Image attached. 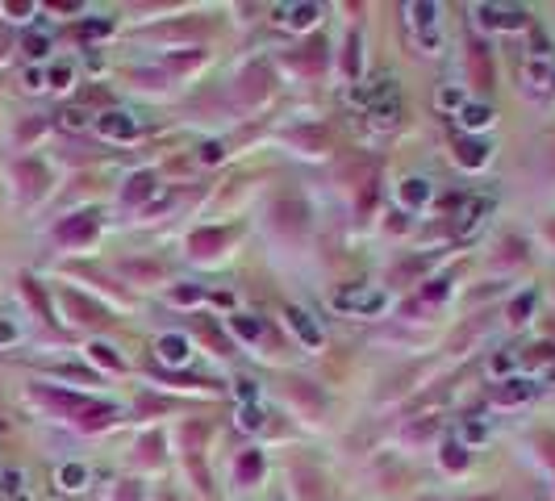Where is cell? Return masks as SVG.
Wrapping results in <instances>:
<instances>
[{"mask_svg": "<svg viewBox=\"0 0 555 501\" xmlns=\"http://www.w3.org/2000/svg\"><path fill=\"white\" fill-rule=\"evenodd\" d=\"M42 126H47L42 117H34V122H25V126H21V138H34L38 130H42Z\"/></svg>", "mask_w": 555, "mask_h": 501, "instance_id": "cell-35", "label": "cell"}, {"mask_svg": "<svg viewBox=\"0 0 555 501\" xmlns=\"http://www.w3.org/2000/svg\"><path fill=\"white\" fill-rule=\"evenodd\" d=\"M355 67H359V38L351 34V42H347V76H355Z\"/></svg>", "mask_w": 555, "mask_h": 501, "instance_id": "cell-24", "label": "cell"}, {"mask_svg": "<svg viewBox=\"0 0 555 501\" xmlns=\"http://www.w3.org/2000/svg\"><path fill=\"white\" fill-rule=\"evenodd\" d=\"M238 422H242V426H246V430H255V426H259V422H263V413L255 410V406H246V410H242V418H238Z\"/></svg>", "mask_w": 555, "mask_h": 501, "instance_id": "cell-27", "label": "cell"}, {"mask_svg": "<svg viewBox=\"0 0 555 501\" xmlns=\"http://www.w3.org/2000/svg\"><path fill=\"white\" fill-rule=\"evenodd\" d=\"M67 80H71V67H54V71H50V84H54V88H63Z\"/></svg>", "mask_w": 555, "mask_h": 501, "instance_id": "cell-32", "label": "cell"}, {"mask_svg": "<svg viewBox=\"0 0 555 501\" xmlns=\"http://www.w3.org/2000/svg\"><path fill=\"white\" fill-rule=\"evenodd\" d=\"M443 459H447V468H463V459H467V456H463L460 447H447V456H443Z\"/></svg>", "mask_w": 555, "mask_h": 501, "instance_id": "cell-33", "label": "cell"}, {"mask_svg": "<svg viewBox=\"0 0 555 501\" xmlns=\"http://www.w3.org/2000/svg\"><path fill=\"white\" fill-rule=\"evenodd\" d=\"M59 242H88L96 234V213L88 209V213H71L67 222H59Z\"/></svg>", "mask_w": 555, "mask_h": 501, "instance_id": "cell-2", "label": "cell"}, {"mask_svg": "<svg viewBox=\"0 0 555 501\" xmlns=\"http://www.w3.org/2000/svg\"><path fill=\"white\" fill-rule=\"evenodd\" d=\"M467 71H472V84H476V88H493V59H489L484 42L467 46Z\"/></svg>", "mask_w": 555, "mask_h": 501, "instance_id": "cell-3", "label": "cell"}, {"mask_svg": "<svg viewBox=\"0 0 555 501\" xmlns=\"http://www.w3.org/2000/svg\"><path fill=\"white\" fill-rule=\"evenodd\" d=\"M376 176H368V180H364V196H359V213H368L371 209V201H376Z\"/></svg>", "mask_w": 555, "mask_h": 501, "instance_id": "cell-21", "label": "cell"}, {"mask_svg": "<svg viewBox=\"0 0 555 501\" xmlns=\"http://www.w3.org/2000/svg\"><path fill=\"white\" fill-rule=\"evenodd\" d=\"M92 355H96V360H100L105 367H121V360L113 355V347H105V343H96V347H92Z\"/></svg>", "mask_w": 555, "mask_h": 501, "instance_id": "cell-23", "label": "cell"}, {"mask_svg": "<svg viewBox=\"0 0 555 501\" xmlns=\"http://www.w3.org/2000/svg\"><path fill=\"white\" fill-rule=\"evenodd\" d=\"M21 288H25V297H30V301H34V310H38V314H42V318L50 322V310H47V297H42V293H38V284H34V280H21Z\"/></svg>", "mask_w": 555, "mask_h": 501, "instance_id": "cell-17", "label": "cell"}, {"mask_svg": "<svg viewBox=\"0 0 555 501\" xmlns=\"http://www.w3.org/2000/svg\"><path fill=\"white\" fill-rule=\"evenodd\" d=\"M455 159H460L463 167H480V163L489 159V146H484V142L463 138V142H455Z\"/></svg>", "mask_w": 555, "mask_h": 501, "instance_id": "cell-9", "label": "cell"}, {"mask_svg": "<svg viewBox=\"0 0 555 501\" xmlns=\"http://www.w3.org/2000/svg\"><path fill=\"white\" fill-rule=\"evenodd\" d=\"M8 338H13V326H8V322H0V343H8Z\"/></svg>", "mask_w": 555, "mask_h": 501, "instance_id": "cell-40", "label": "cell"}, {"mask_svg": "<svg viewBox=\"0 0 555 501\" xmlns=\"http://www.w3.org/2000/svg\"><path fill=\"white\" fill-rule=\"evenodd\" d=\"M113 418H117L113 406H84V410L76 413V422H80L84 430H100V426H109Z\"/></svg>", "mask_w": 555, "mask_h": 501, "instance_id": "cell-8", "label": "cell"}, {"mask_svg": "<svg viewBox=\"0 0 555 501\" xmlns=\"http://www.w3.org/2000/svg\"><path fill=\"white\" fill-rule=\"evenodd\" d=\"M401 192H405V201H410V205H414V201H426V180H405V188H401Z\"/></svg>", "mask_w": 555, "mask_h": 501, "instance_id": "cell-20", "label": "cell"}, {"mask_svg": "<svg viewBox=\"0 0 555 501\" xmlns=\"http://www.w3.org/2000/svg\"><path fill=\"white\" fill-rule=\"evenodd\" d=\"M305 205H301V196L292 192V196H280L276 201V226L280 230H292V234H305Z\"/></svg>", "mask_w": 555, "mask_h": 501, "instance_id": "cell-1", "label": "cell"}, {"mask_svg": "<svg viewBox=\"0 0 555 501\" xmlns=\"http://www.w3.org/2000/svg\"><path fill=\"white\" fill-rule=\"evenodd\" d=\"M438 105H443V109H451V105H460V92H438Z\"/></svg>", "mask_w": 555, "mask_h": 501, "instance_id": "cell-36", "label": "cell"}, {"mask_svg": "<svg viewBox=\"0 0 555 501\" xmlns=\"http://www.w3.org/2000/svg\"><path fill=\"white\" fill-rule=\"evenodd\" d=\"M59 122H63V130H84V126H88V113H84V109H63Z\"/></svg>", "mask_w": 555, "mask_h": 501, "instance_id": "cell-16", "label": "cell"}, {"mask_svg": "<svg viewBox=\"0 0 555 501\" xmlns=\"http://www.w3.org/2000/svg\"><path fill=\"white\" fill-rule=\"evenodd\" d=\"M535 364H543V360H551V347H535V355H530Z\"/></svg>", "mask_w": 555, "mask_h": 501, "instance_id": "cell-39", "label": "cell"}, {"mask_svg": "<svg viewBox=\"0 0 555 501\" xmlns=\"http://www.w3.org/2000/svg\"><path fill=\"white\" fill-rule=\"evenodd\" d=\"M342 305H355V297H342ZM359 305H364V310H376V305H380V301H376V297H364V301H359Z\"/></svg>", "mask_w": 555, "mask_h": 501, "instance_id": "cell-37", "label": "cell"}, {"mask_svg": "<svg viewBox=\"0 0 555 501\" xmlns=\"http://www.w3.org/2000/svg\"><path fill=\"white\" fill-rule=\"evenodd\" d=\"M292 393H297V397H301V401H305V406H314V410H318V406H322V397H318V393H314V389H309V380H292Z\"/></svg>", "mask_w": 555, "mask_h": 501, "instance_id": "cell-18", "label": "cell"}, {"mask_svg": "<svg viewBox=\"0 0 555 501\" xmlns=\"http://www.w3.org/2000/svg\"><path fill=\"white\" fill-rule=\"evenodd\" d=\"M489 117H493V113H489V109H480V105H472V109L463 113V122H467V126H484Z\"/></svg>", "mask_w": 555, "mask_h": 501, "instance_id": "cell-25", "label": "cell"}, {"mask_svg": "<svg viewBox=\"0 0 555 501\" xmlns=\"http://www.w3.org/2000/svg\"><path fill=\"white\" fill-rule=\"evenodd\" d=\"M230 238H234V230H201V234L188 238V251H192V255H213V251L226 247Z\"/></svg>", "mask_w": 555, "mask_h": 501, "instance_id": "cell-5", "label": "cell"}, {"mask_svg": "<svg viewBox=\"0 0 555 501\" xmlns=\"http://www.w3.org/2000/svg\"><path fill=\"white\" fill-rule=\"evenodd\" d=\"M100 134H109V138H130V134H134V122H130L126 113H105V117H100Z\"/></svg>", "mask_w": 555, "mask_h": 501, "instance_id": "cell-11", "label": "cell"}, {"mask_svg": "<svg viewBox=\"0 0 555 501\" xmlns=\"http://www.w3.org/2000/svg\"><path fill=\"white\" fill-rule=\"evenodd\" d=\"M63 301H67V310H71V314H80V322H105V310L88 305V301H84L80 293H67Z\"/></svg>", "mask_w": 555, "mask_h": 501, "instance_id": "cell-13", "label": "cell"}, {"mask_svg": "<svg viewBox=\"0 0 555 501\" xmlns=\"http://www.w3.org/2000/svg\"><path fill=\"white\" fill-rule=\"evenodd\" d=\"M314 17H318V8H314V4H297V8H292V25H309Z\"/></svg>", "mask_w": 555, "mask_h": 501, "instance_id": "cell-22", "label": "cell"}, {"mask_svg": "<svg viewBox=\"0 0 555 501\" xmlns=\"http://www.w3.org/2000/svg\"><path fill=\"white\" fill-rule=\"evenodd\" d=\"M126 272L130 276H163V268L159 264H126Z\"/></svg>", "mask_w": 555, "mask_h": 501, "instance_id": "cell-26", "label": "cell"}, {"mask_svg": "<svg viewBox=\"0 0 555 501\" xmlns=\"http://www.w3.org/2000/svg\"><path fill=\"white\" fill-rule=\"evenodd\" d=\"M25 54H30V59L47 54V38H38V34H34V38H25Z\"/></svg>", "mask_w": 555, "mask_h": 501, "instance_id": "cell-28", "label": "cell"}, {"mask_svg": "<svg viewBox=\"0 0 555 501\" xmlns=\"http://www.w3.org/2000/svg\"><path fill=\"white\" fill-rule=\"evenodd\" d=\"M288 322H292V330H297V334H301V338H305L309 347H318V343H322L318 326L309 322V314H305V310H288Z\"/></svg>", "mask_w": 555, "mask_h": 501, "instance_id": "cell-12", "label": "cell"}, {"mask_svg": "<svg viewBox=\"0 0 555 501\" xmlns=\"http://www.w3.org/2000/svg\"><path fill=\"white\" fill-rule=\"evenodd\" d=\"M530 397H535V384H526V380H506L501 389H493L497 406H518V401H530Z\"/></svg>", "mask_w": 555, "mask_h": 501, "instance_id": "cell-6", "label": "cell"}, {"mask_svg": "<svg viewBox=\"0 0 555 501\" xmlns=\"http://www.w3.org/2000/svg\"><path fill=\"white\" fill-rule=\"evenodd\" d=\"M268 71L263 67H251V71H242V84H238V96L242 100H259V96H268Z\"/></svg>", "mask_w": 555, "mask_h": 501, "instance_id": "cell-7", "label": "cell"}, {"mask_svg": "<svg viewBox=\"0 0 555 501\" xmlns=\"http://www.w3.org/2000/svg\"><path fill=\"white\" fill-rule=\"evenodd\" d=\"M30 8H34V4H25V0H21V4H17V0H13V4H4V13H13V17H17V21H21V17H25V13H30Z\"/></svg>", "mask_w": 555, "mask_h": 501, "instance_id": "cell-34", "label": "cell"}, {"mask_svg": "<svg viewBox=\"0 0 555 501\" xmlns=\"http://www.w3.org/2000/svg\"><path fill=\"white\" fill-rule=\"evenodd\" d=\"M259 472H263V459L255 456V452L242 456V464H238V476H242V481H246V476H259Z\"/></svg>", "mask_w": 555, "mask_h": 501, "instance_id": "cell-19", "label": "cell"}, {"mask_svg": "<svg viewBox=\"0 0 555 501\" xmlns=\"http://www.w3.org/2000/svg\"><path fill=\"white\" fill-rule=\"evenodd\" d=\"M155 192V176L150 172H138L134 180H130V188H126V205H138L142 196H150Z\"/></svg>", "mask_w": 555, "mask_h": 501, "instance_id": "cell-14", "label": "cell"}, {"mask_svg": "<svg viewBox=\"0 0 555 501\" xmlns=\"http://www.w3.org/2000/svg\"><path fill=\"white\" fill-rule=\"evenodd\" d=\"M17 176H21V184H25V192H30V196H38V192L47 188V167H42V163H21V167H17Z\"/></svg>", "mask_w": 555, "mask_h": 501, "instance_id": "cell-10", "label": "cell"}, {"mask_svg": "<svg viewBox=\"0 0 555 501\" xmlns=\"http://www.w3.org/2000/svg\"><path fill=\"white\" fill-rule=\"evenodd\" d=\"M159 355H163L167 364H180V360L188 355V343H184V338H176V334H172V338H163V343H159Z\"/></svg>", "mask_w": 555, "mask_h": 501, "instance_id": "cell-15", "label": "cell"}, {"mask_svg": "<svg viewBox=\"0 0 555 501\" xmlns=\"http://www.w3.org/2000/svg\"><path fill=\"white\" fill-rule=\"evenodd\" d=\"M480 17H484V25H501V30H522L526 25V13L522 8H506V4H484Z\"/></svg>", "mask_w": 555, "mask_h": 501, "instance_id": "cell-4", "label": "cell"}, {"mask_svg": "<svg viewBox=\"0 0 555 501\" xmlns=\"http://www.w3.org/2000/svg\"><path fill=\"white\" fill-rule=\"evenodd\" d=\"M142 493H138V485H134V481H126V485H121V489H117V501H138Z\"/></svg>", "mask_w": 555, "mask_h": 501, "instance_id": "cell-30", "label": "cell"}, {"mask_svg": "<svg viewBox=\"0 0 555 501\" xmlns=\"http://www.w3.org/2000/svg\"><path fill=\"white\" fill-rule=\"evenodd\" d=\"M217 155H222V146H217V142H209V146H205V163H217Z\"/></svg>", "mask_w": 555, "mask_h": 501, "instance_id": "cell-38", "label": "cell"}, {"mask_svg": "<svg viewBox=\"0 0 555 501\" xmlns=\"http://www.w3.org/2000/svg\"><path fill=\"white\" fill-rule=\"evenodd\" d=\"M63 481H67V489H80V481H84V468H63Z\"/></svg>", "mask_w": 555, "mask_h": 501, "instance_id": "cell-29", "label": "cell"}, {"mask_svg": "<svg viewBox=\"0 0 555 501\" xmlns=\"http://www.w3.org/2000/svg\"><path fill=\"white\" fill-rule=\"evenodd\" d=\"M234 326H238L246 338H255V334H259V322H251V318H234Z\"/></svg>", "mask_w": 555, "mask_h": 501, "instance_id": "cell-31", "label": "cell"}]
</instances>
